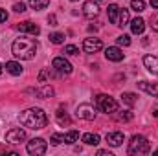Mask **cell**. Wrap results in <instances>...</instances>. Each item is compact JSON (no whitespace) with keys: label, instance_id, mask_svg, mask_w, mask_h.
Returning a JSON list of instances; mask_svg holds the SVG:
<instances>
[{"label":"cell","instance_id":"obj_29","mask_svg":"<svg viewBox=\"0 0 158 156\" xmlns=\"http://www.w3.org/2000/svg\"><path fill=\"white\" fill-rule=\"evenodd\" d=\"M63 53H66V55H77L79 50H77V46H74V44H66Z\"/></svg>","mask_w":158,"mask_h":156},{"label":"cell","instance_id":"obj_9","mask_svg":"<svg viewBox=\"0 0 158 156\" xmlns=\"http://www.w3.org/2000/svg\"><path fill=\"white\" fill-rule=\"evenodd\" d=\"M83 50H85V53H98L99 50H103V42H101V39L88 37L83 40Z\"/></svg>","mask_w":158,"mask_h":156},{"label":"cell","instance_id":"obj_3","mask_svg":"<svg viewBox=\"0 0 158 156\" xmlns=\"http://www.w3.org/2000/svg\"><path fill=\"white\" fill-rule=\"evenodd\" d=\"M151 151V143L145 136L134 134L129 142V154H147Z\"/></svg>","mask_w":158,"mask_h":156},{"label":"cell","instance_id":"obj_35","mask_svg":"<svg viewBox=\"0 0 158 156\" xmlns=\"http://www.w3.org/2000/svg\"><path fill=\"white\" fill-rule=\"evenodd\" d=\"M6 20H7V11L0 7V22H6Z\"/></svg>","mask_w":158,"mask_h":156},{"label":"cell","instance_id":"obj_26","mask_svg":"<svg viewBox=\"0 0 158 156\" xmlns=\"http://www.w3.org/2000/svg\"><path fill=\"white\" fill-rule=\"evenodd\" d=\"M50 42L52 44H63L64 42V33H59V31H55V33H50Z\"/></svg>","mask_w":158,"mask_h":156},{"label":"cell","instance_id":"obj_22","mask_svg":"<svg viewBox=\"0 0 158 156\" xmlns=\"http://www.w3.org/2000/svg\"><path fill=\"white\" fill-rule=\"evenodd\" d=\"M136 94H132V92H123L121 94V101L125 103V105H129V107H132L134 103H136Z\"/></svg>","mask_w":158,"mask_h":156},{"label":"cell","instance_id":"obj_2","mask_svg":"<svg viewBox=\"0 0 158 156\" xmlns=\"http://www.w3.org/2000/svg\"><path fill=\"white\" fill-rule=\"evenodd\" d=\"M20 123L28 129H33V130H39V129H44L48 125V116L42 109H28L24 112H20Z\"/></svg>","mask_w":158,"mask_h":156},{"label":"cell","instance_id":"obj_11","mask_svg":"<svg viewBox=\"0 0 158 156\" xmlns=\"http://www.w3.org/2000/svg\"><path fill=\"white\" fill-rule=\"evenodd\" d=\"M83 15H85L86 18H96V17L99 15V6H98L94 0L85 2V4H83Z\"/></svg>","mask_w":158,"mask_h":156},{"label":"cell","instance_id":"obj_33","mask_svg":"<svg viewBox=\"0 0 158 156\" xmlns=\"http://www.w3.org/2000/svg\"><path fill=\"white\" fill-rule=\"evenodd\" d=\"M151 28H153V31H156L158 33V13L151 17Z\"/></svg>","mask_w":158,"mask_h":156},{"label":"cell","instance_id":"obj_10","mask_svg":"<svg viewBox=\"0 0 158 156\" xmlns=\"http://www.w3.org/2000/svg\"><path fill=\"white\" fill-rule=\"evenodd\" d=\"M17 30L20 31V33H30V35H33V37H37L40 33V28L37 24H33V22H30V20H24V22H20L19 26H17Z\"/></svg>","mask_w":158,"mask_h":156},{"label":"cell","instance_id":"obj_17","mask_svg":"<svg viewBox=\"0 0 158 156\" xmlns=\"http://www.w3.org/2000/svg\"><path fill=\"white\" fill-rule=\"evenodd\" d=\"M107 13H109V20L112 24H118V17H119V6L118 4H109Z\"/></svg>","mask_w":158,"mask_h":156},{"label":"cell","instance_id":"obj_12","mask_svg":"<svg viewBox=\"0 0 158 156\" xmlns=\"http://www.w3.org/2000/svg\"><path fill=\"white\" fill-rule=\"evenodd\" d=\"M105 140H107V143H109L110 147H119V145L125 142V134L119 132V130H112V132H109V134L105 136Z\"/></svg>","mask_w":158,"mask_h":156},{"label":"cell","instance_id":"obj_25","mask_svg":"<svg viewBox=\"0 0 158 156\" xmlns=\"http://www.w3.org/2000/svg\"><path fill=\"white\" fill-rule=\"evenodd\" d=\"M48 4H50V0H30V6H31V9H35V11L44 9Z\"/></svg>","mask_w":158,"mask_h":156},{"label":"cell","instance_id":"obj_31","mask_svg":"<svg viewBox=\"0 0 158 156\" xmlns=\"http://www.w3.org/2000/svg\"><path fill=\"white\" fill-rule=\"evenodd\" d=\"M116 42H118L119 46H129L131 44V37L129 35H119L118 39H116Z\"/></svg>","mask_w":158,"mask_h":156},{"label":"cell","instance_id":"obj_34","mask_svg":"<svg viewBox=\"0 0 158 156\" xmlns=\"http://www.w3.org/2000/svg\"><path fill=\"white\" fill-rule=\"evenodd\" d=\"M48 24H50V26H57V17H55V15H50V17H48Z\"/></svg>","mask_w":158,"mask_h":156},{"label":"cell","instance_id":"obj_15","mask_svg":"<svg viewBox=\"0 0 158 156\" xmlns=\"http://www.w3.org/2000/svg\"><path fill=\"white\" fill-rule=\"evenodd\" d=\"M138 86H140V90L147 92L149 96H153V97H158V83H149V81H140V83H138Z\"/></svg>","mask_w":158,"mask_h":156},{"label":"cell","instance_id":"obj_18","mask_svg":"<svg viewBox=\"0 0 158 156\" xmlns=\"http://www.w3.org/2000/svg\"><path fill=\"white\" fill-rule=\"evenodd\" d=\"M35 94H37V97H40V99H46V97H52L53 96V88L50 84H42L40 88L35 90Z\"/></svg>","mask_w":158,"mask_h":156},{"label":"cell","instance_id":"obj_6","mask_svg":"<svg viewBox=\"0 0 158 156\" xmlns=\"http://www.w3.org/2000/svg\"><path fill=\"white\" fill-rule=\"evenodd\" d=\"M76 116L79 119H86V121H92L96 117V109L90 105V103H83L76 109Z\"/></svg>","mask_w":158,"mask_h":156},{"label":"cell","instance_id":"obj_14","mask_svg":"<svg viewBox=\"0 0 158 156\" xmlns=\"http://www.w3.org/2000/svg\"><path fill=\"white\" fill-rule=\"evenodd\" d=\"M143 66L151 72L158 76V55H145L143 57Z\"/></svg>","mask_w":158,"mask_h":156},{"label":"cell","instance_id":"obj_16","mask_svg":"<svg viewBox=\"0 0 158 156\" xmlns=\"http://www.w3.org/2000/svg\"><path fill=\"white\" fill-rule=\"evenodd\" d=\"M129 24H131V31H132L134 35H142V33H143V30H145V20H143V18H140V17L132 18Z\"/></svg>","mask_w":158,"mask_h":156},{"label":"cell","instance_id":"obj_30","mask_svg":"<svg viewBox=\"0 0 158 156\" xmlns=\"http://www.w3.org/2000/svg\"><path fill=\"white\" fill-rule=\"evenodd\" d=\"M50 142H52V145H59V143H64V138H63V134H52Z\"/></svg>","mask_w":158,"mask_h":156},{"label":"cell","instance_id":"obj_19","mask_svg":"<svg viewBox=\"0 0 158 156\" xmlns=\"http://www.w3.org/2000/svg\"><path fill=\"white\" fill-rule=\"evenodd\" d=\"M6 70H7L11 76H20V74H22V66H20V63H17V61L6 63Z\"/></svg>","mask_w":158,"mask_h":156},{"label":"cell","instance_id":"obj_21","mask_svg":"<svg viewBox=\"0 0 158 156\" xmlns=\"http://www.w3.org/2000/svg\"><path fill=\"white\" fill-rule=\"evenodd\" d=\"M131 22V18H129V9H125V7H119V17H118V24L119 28H123V26H127Z\"/></svg>","mask_w":158,"mask_h":156},{"label":"cell","instance_id":"obj_28","mask_svg":"<svg viewBox=\"0 0 158 156\" xmlns=\"http://www.w3.org/2000/svg\"><path fill=\"white\" fill-rule=\"evenodd\" d=\"M116 117H118V121H123V123H125V121H131V119L134 117V114H132L131 110H121Z\"/></svg>","mask_w":158,"mask_h":156},{"label":"cell","instance_id":"obj_40","mask_svg":"<svg viewBox=\"0 0 158 156\" xmlns=\"http://www.w3.org/2000/svg\"><path fill=\"white\" fill-rule=\"evenodd\" d=\"M155 154H158V149H156V151H155Z\"/></svg>","mask_w":158,"mask_h":156},{"label":"cell","instance_id":"obj_27","mask_svg":"<svg viewBox=\"0 0 158 156\" xmlns=\"http://www.w3.org/2000/svg\"><path fill=\"white\" fill-rule=\"evenodd\" d=\"M131 7L136 11V13H142L145 9V2L143 0H131Z\"/></svg>","mask_w":158,"mask_h":156},{"label":"cell","instance_id":"obj_41","mask_svg":"<svg viewBox=\"0 0 158 156\" xmlns=\"http://www.w3.org/2000/svg\"><path fill=\"white\" fill-rule=\"evenodd\" d=\"M70 2H77V0H70Z\"/></svg>","mask_w":158,"mask_h":156},{"label":"cell","instance_id":"obj_23","mask_svg":"<svg viewBox=\"0 0 158 156\" xmlns=\"http://www.w3.org/2000/svg\"><path fill=\"white\" fill-rule=\"evenodd\" d=\"M63 138H64V143H76V142H79V132H77V130L64 132V134H63Z\"/></svg>","mask_w":158,"mask_h":156},{"label":"cell","instance_id":"obj_13","mask_svg":"<svg viewBox=\"0 0 158 156\" xmlns=\"http://www.w3.org/2000/svg\"><path fill=\"white\" fill-rule=\"evenodd\" d=\"M105 57L109 61H112V63H119V61H123V51L119 50L118 46H109L105 50Z\"/></svg>","mask_w":158,"mask_h":156},{"label":"cell","instance_id":"obj_20","mask_svg":"<svg viewBox=\"0 0 158 156\" xmlns=\"http://www.w3.org/2000/svg\"><path fill=\"white\" fill-rule=\"evenodd\" d=\"M83 142H85L86 145H98V143L101 142V138H99V134H96V132H86V134H83Z\"/></svg>","mask_w":158,"mask_h":156},{"label":"cell","instance_id":"obj_37","mask_svg":"<svg viewBox=\"0 0 158 156\" xmlns=\"http://www.w3.org/2000/svg\"><path fill=\"white\" fill-rule=\"evenodd\" d=\"M98 156H112V153H110V151H103V149H101V151H98Z\"/></svg>","mask_w":158,"mask_h":156},{"label":"cell","instance_id":"obj_32","mask_svg":"<svg viewBox=\"0 0 158 156\" xmlns=\"http://www.w3.org/2000/svg\"><path fill=\"white\" fill-rule=\"evenodd\" d=\"M13 9H15L17 13H24V11H26V4H24V2H17V4L13 6Z\"/></svg>","mask_w":158,"mask_h":156},{"label":"cell","instance_id":"obj_24","mask_svg":"<svg viewBox=\"0 0 158 156\" xmlns=\"http://www.w3.org/2000/svg\"><path fill=\"white\" fill-rule=\"evenodd\" d=\"M57 123L59 125H70L72 123V119H70V116L66 114V112H63V110H57Z\"/></svg>","mask_w":158,"mask_h":156},{"label":"cell","instance_id":"obj_5","mask_svg":"<svg viewBox=\"0 0 158 156\" xmlns=\"http://www.w3.org/2000/svg\"><path fill=\"white\" fill-rule=\"evenodd\" d=\"M46 149H48V142H46V140H42V138H33V140H30V142H28V145H26V151H28L31 156L44 154V153H46Z\"/></svg>","mask_w":158,"mask_h":156},{"label":"cell","instance_id":"obj_36","mask_svg":"<svg viewBox=\"0 0 158 156\" xmlns=\"http://www.w3.org/2000/svg\"><path fill=\"white\" fill-rule=\"evenodd\" d=\"M46 77H48V70H42V72L39 74V83H44Z\"/></svg>","mask_w":158,"mask_h":156},{"label":"cell","instance_id":"obj_8","mask_svg":"<svg viewBox=\"0 0 158 156\" xmlns=\"http://www.w3.org/2000/svg\"><path fill=\"white\" fill-rule=\"evenodd\" d=\"M24 140H26V130L24 129H11V130L6 132V142L11 143V145H17Z\"/></svg>","mask_w":158,"mask_h":156},{"label":"cell","instance_id":"obj_7","mask_svg":"<svg viewBox=\"0 0 158 156\" xmlns=\"http://www.w3.org/2000/svg\"><path fill=\"white\" fill-rule=\"evenodd\" d=\"M52 68H53L55 72H59V74H66V76L72 74V70H74L72 64H70L64 57H55V59L52 61Z\"/></svg>","mask_w":158,"mask_h":156},{"label":"cell","instance_id":"obj_4","mask_svg":"<svg viewBox=\"0 0 158 156\" xmlns=\"http://www.w3.org/2000/svg\"><path fill=\"white\" fill-rule=\"evenodd\" d=\"M96 103H98V109L105 114H116L118 112V101L107 94H99L96 96Z\"/></svg>","mask_w":158,"mask_h":156},{"label":"cell","instance_id":"obj_39","mask_svg":"<svg viewBox=\"0 0 158 156\" xmlns=\"http://www.w3.org/2000/svg\"><path fill=\"white\" fill-rule=\"evenodd\" d=\"M2 70H4V66H2V64H0V76H2Z\"/></svg>","mask_w":158,"mask_h":156},{"label":"cell","instance_id":"obj_38","mask_svg":"<svg viewBox=\"0 0 158 156\" xmlns=\"http://www.w3.org/2000/svg\"><path fill=\"white\" fill-rule=\"evenodd\" d=\"M151 7H155V9H158V0H151Z\"/></svg>","mask_w":158,"mask_h":156},{"label":"cell","instance_id":"obj_1","mask_svg":"<svg viewBox=\"0 0 158 156\" xmlns=\"http://www.w3.org/2000/svg\"><path fill=\"white\" fill-rule=\"evenodd\" d=\"M37 50H39V42L35 39H28V37H19V39L13 40L11 44V51L17 59H22V61H31L35 55H37Z\"/></svg>","mask_w":158,"mask_h":156}]
</instances>
